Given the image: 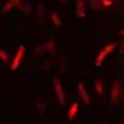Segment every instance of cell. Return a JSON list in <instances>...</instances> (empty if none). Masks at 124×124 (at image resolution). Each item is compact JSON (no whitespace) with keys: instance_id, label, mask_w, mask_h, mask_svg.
Wrapping results in <instances>:
<instances>
[{"instance_id":"ac0fdd59","label":"cell","mask_w":124,"mask_h":124,"mask_svg":"<svg viewBox=\"0 0 124 124\" xmlns=\"http://www.w3.org/2000/svg\"><path fill=\"white\" fill-rule=\"evenodd\" d=\"M119 34H121V36H124V30H120V31H119Z\"/></svg>"},{"instance_id":"30bf717a","label":"cell","mask_w":124,"mask_h":124,"mask_svg":"<svg viewBox=\"0 0 124 124\" xmlns=\"http://www.w3.org/2000/svg\"><path fill=\"white\" fill-rule=\"evenodd\" d=\"M52 21H53V23H55L56 26H60L62 25V21H60V18H59V15L56 14V12H52Z\"/></svg>"},{"instance_id":"7a4b0ae2","label":"cell","mask_w":124,"mask_h":124,"mask_svg":"<svg viewBox=\"0 0 124 124\" xmlns=\"http://www.w3.org/2000/svg\"><path fill=\"white\" fill-rule=\"evenodd\" d=\"M53 85H55V91H56V95H57L59 104L60 105H64L66 104V94H64V90H63L62 82L56 78V79H53Z\"/></svg>"},{"instance_id":"8fae6325","label":"cell","mask_w":124,"mask_h":124,"mask_svg":"<svg viewBox=\"0 0 124 124\" xmlns=\"http://www.w3.org/2000/svg\"><path fill=\"white\" fill-rule=\"evenodd\" d=\"M90 6H91V8H100L102 6V3L100 1V0H91Z\"/></svg>"},{"instance_id":"52a82bcc","label":"cell","mask_w":124,"mask_h":124,"mask_svg":"<svg viewBox=\"0 0 124 124\" xmlns=\"http://www.w3.org/2000/svg\"><path fill=\"white\" fill-rule=\"evenodd\" d=\"M14 6H18L19 8L22 7V4H21V1H19V0H10V1H8V3L6 4V6H4V8H3V12H7V11H10V10H11V8L14 7Z\"/></svg>"},{"instance_id":"d6986e66","label":"cell","mask_w":124,"mask_h":124,"mask_svg":"<svg viewBox=\"0 0 124 124\" xmlns=\"http://www.w3.org/2000/svg\"><path fill=\"white\" fill-rule=\"evenodd\" d=\"M101 124H109V123H106V121H101Z\"/></svg>"},{"instance_id":"9c48e42d","label":"cell","mask_w":124,"mask_h":124,"mask_svg":"<svg viewBox=\"0 0 124 124\" xmlns=\"http://www.w3.org/2000/svg\"><path fill=\"white\" fill-rule=\"evenodd\" d=\"M94 87H95V90H97V93H98L100 97H102V95H104V83H102V80H100V79L95 80Z\"/></svg>"},{"instance_id":"277c9868","label":"cell","mask_w":124,"mask_h":124,"mask_svg":"<svg viewBox=\"0 0 124 124\" xmlns=\"http://www.w3.org/2000/svg\"><path fill=\"white\" fill-rule=\"evenodd\" d=\"M78 91H79L80 98H82V101H83L85 105H90V97H89L87 91H86V89H85V85L82 83V82H78Z\"/></svg>"},{"instance_id":"ba28073f","label":"cell","mask_w":124,"mask_h":124,"mask_svg":"<svg viewBox=\"0 0 124 124\" xmlns=\"http://www.w3.org/2000/svg\"><path fill=\"white\" fill-rule=\"evenodd\" d=\"M77 112H78V102H74L72 105H71V108H70V110H68V120L70 121L74 120V117H75Z\"/></svg>"},{"instance_id":"6da1fadb","label":"cell","mask_w":124,"mask_h":124,"mask_svg":"<svg viewBox=\"0 0 124 124\" xmlns=\"http://www.w3.org/2000/svg\"><path fill=\"white\" fill-rule=\"evenodd\" d=\"M115 48H116V44H115V42H110V44L106 45V46L98 53V56H97V60H95V66H97V67L101 66L102 62H104V59L106 57V55H109L110 52L115 51Z\"/></svg>"},{"instance_id":"4fadbf2b","label":"cell","mask_w":124,"mask_h":124,"mask_svg":"<svg viewBox=\"0 0 124 124\" xmlns=\"http://www.w3.org/2000/svg\"><path fill=\"white\" fill-rule=\"evenodd\" d=\"M0 59H1L3 62H8V55L3 51V49H0Z\"/></svg>"},{"instance_id":"3957f363","label":"cell","mask_w":124,"mask_h":124,"mask_svg":"<svg viewBox=\"0 0 124 124\" xmlns=\"http://www.w3.org/2000/svg\"><path fill=\"white\" fill-rule=\"evenodd\" d=\"M25 51H26V48L23 46V45H21V46L18 48L16 55H15L14 60H12V63H11V70L12 71H15V70L19 67V64H21V62H22V59H23V55H25Z\"/></svg>"},{"instance_id":"2e32d148","label":"cell","mask_w":124,"mask_h":124,"mask_svg":"<svg viewBox=\"0 0 124 124\" xmlns=\"http://www.w3.org/2000/svg\"><path fill=\"white\" fill-rule=\"evenodd\" d=\"M38 14L40 16H42V4H38Z\"/></svg>"},{"instance_id":"8992f818","label":"cell","mask_w":124,"mask_h":124,"mask_svg":"<svg viewBox=\"0 0 124 124\" xmlns=\"http://www.w3.org/2000/svg\"><path fill=\"white\" fill-rule=\"evenodd\" d=\"M75 15L79 18H85L86 16V10H85V1L83 0H77V11Z\"/></svg>"},{"instance_id":"e0dca14e","label":"cell","mask_w":124,"mask_h":124,"mask_svg":"<svg viewBox=\"0 0 124 124\" xmlns=\"http://www.w3.org/2000/svg\"><path fill=\"white\" fill-rule=\"evenodd\" d=\"M120 53H121V55L124 56V42H123V44H121V48H120Z\"/></svg>"},{"instance_id":"7c38bea8","label":"cell","mask_w":124,"mask_h":124,"mask_svg":"<svg viewBox=\"0 0 124 124\" xmlns=\"http://www.w3.org/2000/svg\"><path fill=\"white\" fill-rule=\"evenodd\" d=\"M36 106L38 108V109H40V112L42 113V112L45 110V106H46V104H45V102H37Z\"/></svg>"},{"instance_id":"9a60e30c","label":"cell","mask_w":124,"mask_h":124,"mask_svg":"<svg viewBox=\"0 0 124 124\" xmlns=\"http://www.w3.org/2000/svg\"><path fill=\"white\" fill-rule=\"evenodd\" d=\"M113 1H110V0H102V6H112Z\"/></svg>"},{"instance_id":"5bb4252c","label":"cell","mask_w":124,"mask_h":124,"mask_svg":"<svg viewBox=\"0 0 124 124\" xmlns=\"http://www.w3.org/2000/svg\"><path fill=\"white\" fill-rule=\"evenodd\" d=\"M21 10H22V11L25 12V14H30V12H31V7H30L29 4H26V6H22V7H21Z\"/></svg>"},{"instance_id":"5b68a950","label":"cell","mask_w":124,"mask_h":124,"mask_svg":"<svg viewBox=\"0 0 124 124\" xmlns=\"http://www.w3.org/2000/svg\"><path fill=\"white\" fill-rule=\"evenodd\" d=\"M119 94H120V80L116 79L113 82V89H112V104H115L117 101Z\"/></svg>"}]
</instances>
